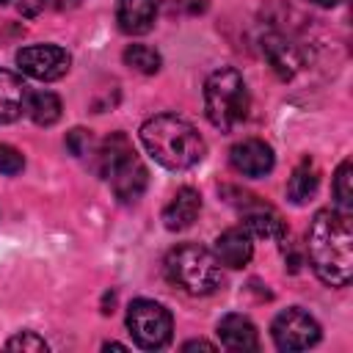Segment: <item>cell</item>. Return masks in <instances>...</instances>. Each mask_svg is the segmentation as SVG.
Instances as JSON below:
<instances>
[{
    "label": "cell",
    "instance_id": "1",
    "mask_svg": "<svg viewBox=\"0 0 353 353\" xmlns=\"http://www.w3.org/2000/svg\"><path fill=\"white\" fill-rule=\"evenodd\" d=\"M306 254L320 276L331 287H347L353 273V229L350 212L320 210L306 232Z\"/></svg>",
    "mask_w": 353,
    "mask_h": 353
},
{
    "label": "cell",
    "instance_id": "2",
    "mask_svg": "<svg viewBox=\"0 0 353 353\" xmlns=\"http://www.w3.org/2000/svg\"><path fill=\"white\" fill-rule=\"evenodd\" d=\"M141 141L146 152L171 171H185L204 157V141L199 130L174 113H160L143 121Z\"/></svg>",
    "mask_w": 353,
    "mask_h": 353
},
{
    "label": "cell",
    "instance_id": "3",
    "mask_svg": "<svg viewBox=\"0 0 353 353\" xmlns=\"http://www.w3.org/2000/svg\"><path fill=\"white\" fill-rule=\"evenodd\" d=\"M165 276L171 284H176L188 295H210L223 281L221 262L215 259V254L196 243H182L168 251Z\"/></svg>",
    "mask_w": 353,
    "mask_h": 353
},
{
    "label": "cell",
    "instance_id": "4",
    "mask_svg": "<svg viewBox=\"0 0 353 353\" xmlns=\"http://www.w3.org/2000/svg\"><path fill=\"white\" fill-rule=\"evenodd\" d=\"M204 110H207V119L223 132L234 130L248 119V88L237 69L223 66L207 77Z\"/></svg>",
    "mask_w": 353,
    "mask_h": 353
},
{
    "label": "cell",
    "instance_id": "5",
    "mask_svg": "<svg viewBox=\"0 0 353 353\" xmlns=\"http://www.w3.org/2000/svg\"><path fill=\"white\" fill-rule=\"evenodd\" d=\"M127 331H130V336L138 347L160 350L171 342L174 320H171V312L163 303L149 301V298H138L127 309Z\"/></svg>",
    "mask_w": 353,
    "mask_h": 353
},
{
    "label": "cell",
    "instance_id": "6",
    "mask_svg": "<svg viewBox=\"0 0 353 353\" xmlns=\"http://www.w3.org/2000/svg\"><path fill=\"white\" fill-rule=\"evenodd\" d=\"M270 336H273L279 350H287V353L306 350V347L317 345L320 325L309 312L292 306V309H284L281 314H276V320L270 325Z\"/></svg>",
    "mask_w": 353,
    "mask_h": 353
},
{
    "label": "cell",
    "instance_id": "7",
    "mask_svg": "<svg viewBox=\"0 0 353 353\" xmlns=\"http://www.w3.org/2000/svg\"><path fill=\"white\" fill-rule=\"evenodd\" d=\"M69 52L58 44H30L17 52L19 72L36 80H58L69 72Z\"/></svg>",
    "mask_w": 353,
    "mask_h": 353
},
{
    "label": "cell",
    "instance_id": "8",
    "mask_svg": "<svg viewBox=\"0 0 353 353\" xmlns=\"http://www.w3.org/2000/svg\"><path fill=\"white\" fill-rule=\"evenodd\" d=\"M240 199L243 201L237 207L243 212V229L251 237H259V240H284L287 237L284 221L273 207L256 201V196H248V193H243Z\"/></svg>",
    "mask_w": 353,
    "mask_h": 353
},
{
    "label": "cell",
    "instance_id": "9",
    "mask_svg": "<svg viewBox=\"0 0 353 353\" xmlns=\"http://www.w3.org/2000/svg\"><path fill=\"white\" fill-rule=\"evenodd\" d=\"M229 163H232V168L237 174L256 179V176H265V174L273 171L276 157H273V149L265 141H259V138H243L240 143H234L229 149Z\"/></svg>",
    "mask_w": 353,
    "mask_h": 353
},
{
    "label": "cell",
    "instance_id": "10",
    "mask_svg": "<svg viewBox=\"0 0 353 353\" xmlns=\"http://www.w3.org/2000/svg\"><path fill=\"white\" fill-rule=\"evenodd\" d=\"M108 179H110V185H113L116 199L124 201V204H130V201H138V199L143 196V190H146V185H149V171H146V165L141 163V157L132 152V154H127V157L110 171Z\"/></svg>",
    "mask_w": 353,
    "mask_h": 353
},
{
    "label": "cell",
    "instance_id": "11",
    "mask_svg": "<svg viewBox=\"0 0 353 353\" xmlns=\"http://www.w3.org/2000/svg\"><path fill=\"white\" fill-rule=\"evenodd\" d=\"M215 259L226 268H243L248 265L254 254V237L243 226H232L215 237Z\"/></svg>",
    "mask_w": 353,
    "mask_h": 353
},
{
    "label": "cell",
    "instance_id": "12",
    "mask_svg": "<svg viewBox=\"0 0 353 353\" xmlns=\"http://www.w3.org/2000/svg\"><path fill=\"white\" fill-rule=\"evenodd\" d=\"M199 212H201V196H199V190L196 188H179L174 196H171V201L165 204V210H163V223H165V229L168 232H182V229H188V226H193V221L199 218Z\"/></svg>",
    "mask_w": 353,
    "mask_h": 353
},
{
    "label": "cell",
    "instance_id": "13",
    "mask_svg": "<svg viewBox=\"0 0 353 353\" xmlns=\"http://www.w3.org/2000/svg\"><path fill=\"white\" fill-rule=\"evenodd\" d=\"M262 55L268 58V63L273 66V72L279 74V77H292L295 72H298V66H301V55H298V50H295V44L287 39V36H281V33H265L262 36Z\"/></svg>",
    "mask_w": 353,
    "mask_h": 353
},
{
    "label": "cell",
    "instance_id": "14",
    "mask_svg": "<svg viewBox=\"0 0 353 353\" xmlns=\"http://www.w3.org/2000/svg\"><path fill=\"white\" fill-rule=\"evenodd\" d=\"M218 339L229 350H259L256 325L245 314H226L218 323Z\"/></svg>",
    "mask_w": 353,
    "mask_h": 353
},
{
    "label": "cell",
    "instance_id": "15",
    "mask_svg": "<svg viewBox=\"0 0 353 353\" xmlns=\"http://www.w3.org/2000/svg\"><path fill=\"white\" fill-rule=\"evenodd\" d=\"M154 17H157V0H119L116 6L119 28L130 36H141L152 30Z\"/></svg>",
    "mask_w": 353,
    "mask_h": 353
},
{
    "label": "cell",
    "instance_id": "16",
    "mask_svg": "<svg viewBox=\"0 0 353 353\" xmlns=\"http://www.w3.org/2000/svg\"><path fill=\"white\" fill-rule=\"evenodd\" d=\"M28 102V85L19 74L0 69V124L17 121L25 113Z\"/></svg>",
    "mask_w": 353,
    "mask_h": 353
},
{
    "label": "cell",
    "instance_id": "17",
    "mask_svg": "<svg viewBox=\"0 0 353 353\" xmlns=\"http://www.w3.org/2000/svg\"><path fill=\"white\" fill-rule=\"evenodd\" d=\"M135 149H132V143H130V138L124 135V132H113V135H108L102 143H99V149H97V163H94V168H97V174L99 176H110V171L127 157V154H132Z\"/></svg>",
    "mask_w": 353,
    "mask_h": 353
},
{
    "label": "cell",
    "instance_id": "18",
    "mask_svg": "<svg viewBox=\"0 0 353 353\" xmlns=\"http://www.w3.org/2000/svg\"><path fill=\"white\" fill-rule=\"evenodd\" d=\"M317 185H320V171H317V165H314L312 160H303L301 165H295L292 176L287 179V199H290L292 204H303V201H309V199L314 196Z\"/></svg>",
    "mask_w": 353,
    "mask_h": 353
},
{
    "label": "cell",
    "instance_id": "19",
    "mask_svg": "<svg viewBox=\"0 0 353 353\" xmlns=\"http://www.w3.org/2000/svg\"><path fill=\"white\" fill-rule=\"evenodd\" d=\"M25 113L39 127H50V124H55L61 119V99L52 91H28Z\"/></svg>",
    "mask_w": 353,
    "mask_h": 353
},
{
    "label": "cell",
    "instance_id": "20",
    "mask_svg": "<svg viewBox=\"0 0 353 353\" xmlns=\"http://www.w3.org/2000/svg\"><path fill=\"white\" fill-rule=\"evenodd\" d=\"M124 63L141 74H154L160 69V52L154 47H146V44H130L124 50Z\"/></svg>",
    "mask_w": 353,
    "mask_h": 353
},
{
    "label": "cell",
    "instance_id": "21",
    "mask_svg": "<svg viewBox=\"0 0 353 353\" xmlns=\"http://www.w3.org/2000/svg\"><path fill=\"white\" fill-rule=\"evenodd\" d=\"M353 165L350 160H342L336 174H334V199H336V210L350 212L353 207Z\"/></svg>",
    "mask_w": 353,
    "mask_h": 353
},
{
    "label": "cell",
    "instance_id": "22",
    "mask_svg": "<svg viewBox=\"0 0 353 353\" xmlns=\"http://www.w3.org/2000/svg\"><path fill=\"white\" fill-rule=\"evenodd\" d=\"M91 146H94V138H91V132L83 130V127H74V130L66 135V149H69L74 157L91 154Z\"/></svg>",
    "mask_w": 353,
    "mask_h": 353
},
{
    "label": "cell",
    "instance_id": "23",
    "mask_svg": "<svg viewBox=\"0 0 353 353\" xmlns=\"http://www.w3.org/2000/svg\"><path fill=\"white\" fill-rule=\"evenodd\" d=\"M6 347L8 350H47V342L39 334H33V331H22V334L11 336L6 342Z\"/></svg>",
    "mask_w": 353,
    "mask_h": 353
},
{
    "label": "cell",
    "instance_id": "24",
    "mask_svg": "<svg viewBox=\"0 0 353 353\" xmlns=\"http://www.w3.org/2000/svg\"><path fill=\"white\" fill-rule=\"evenodd\" d=\"M22 165H25L22 154H19L14 146H6V143H0V174H8V176H14V174H19V171H22Z\"/></svg>",
    "mask_w": 353,
    "mask_h": 353
},
{
    "label": "cell",
    "instance_id": "25",
    "mask_svg": "<svg viewBox=\"0 0 353 353\" xmlns=\"http://www.w3.org/2000/svg\"><path fill=\"white\" fill-rule=\"evenodd\" d=\"M14 6H17V11H19V14L33 17V14H39V11L47 6V0H14Z\"/></svg>",
    "mask_w": 353,
    "mask_h": 353
},
{
    "label": "cell",
    "instance_id": "26",
    "mask_svg": "<svg viewBox=\"0 0 353 353\" xmlns=\"http://www.w3.org/2000/svg\"><path fill=\"white\" fill-rule=\"evenodd\" d=\"M199 347L201 350H215V345L212 342H204V339H193V342H185L182 345V350H199Z\"/></svg>",
    "mask_w": 353,
    "mask_h": 353
},
{
    "label": "cell",
    "instance_id": "27",
    "mask_svg": "<svg viewBox=\"0 0 353 353\" xmlns=\"http://www.w3.org/2000/svg\"><path fill=\"white\" fill-rule=\"evenodd\" d=\"M306 3H312V6H320V8H334V6H339L342 0H306Z\"/></svg>",
    "mask_w": 353,
    "mask_h": 353
},
{
    "label": "cell",
    "instance_id": "28",
    "mask_svg": "<svg viewBox=\"0 0 353 353\" xmlns=\"http://www.w3.org/2000/svg\"><path fill=\"white\" fill-rule=\"evenodd\" d=\"M8 3H14V0H0V6H8Z\"/></svg>",
    "mask_w": 353,
    "mask_h": 353
}]
</instances>
